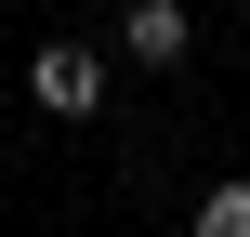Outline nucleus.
<instances>
[{
    "label": "nucleus",
    "instance_id": "nucleus-1",
    "mask_svg": "<svg viewBox=\"0 0 250 237\" xmlns=\"http://www.w3.org/2000/svg\"><path fill=\"white\" fill-rule=\"evenodd\" d=\"M105 79H119V53H92V40H40V53H26V106H40V119H92Z\"/></svg>",
    "mask_w": 250,
    "mask_h": 237
},
{
    "label": "nucleus",
    "instance_id": "nucleus-2",
    "mask_svg": "<svg viewBox=\"0 0 250 237\" xmlns=\"http://www.w3.org/2000/svg\"><path fill=\"white\" fill-rule=\"evenodd\" d=\"M185 53H198V13H185V0H119V66L171 79Z\"/></svg>",
    "mask_w": 250,
    "mask_h": 237
},
{
    "label": "nucleus",
    "instance_id": "nucleus-3",
    "mask_svg": "<svg viewBox=\"0 0 250 237\" xmlns=\"http://www.w3.org/2000/svg\"><path fill=\"white\" fill-rule=\"evenodd\" d=\"M185 237H250V185H198V211H185Z\"/></svg>",
    "mask_w": 250,
    "mask_h": 237
},
{
    "label": "nucleus",
    "instance_id": "nucleus-4",
    "mask_svg": "<svg viewBox=\"0 0 250 237\" xmlns=\"http://www.w3.org/2000/svg\"><path fill=\"white\" fill-rule=\"evenodd\" d=\"M237 13H250V0H237Z\"/></svg>",
    "mask_w": 250,
    "mask_h": 237
}]
</instances>
